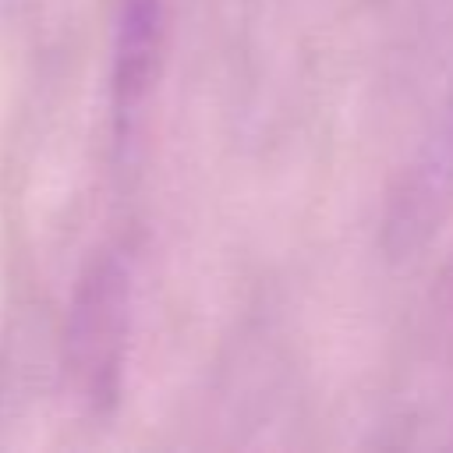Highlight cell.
<instances>
[{
	"mask_svg": "<svg viewBox=\"0 0 453 453\" xmlns=\"http://www.w3.org/2000/svg\"><path fill=\"white\" fill-rule=\"evenodd\" d=\"M131 329V269L117 251L99 255L78 280L67 315V372L92 407L120 393Z\"/></svg>",
	"mask_w": 453,
	"mask_h": 453,
	"instance_id": "1",
	"label": "cell"
},
{
	"mask_svg": "<svg viewBox=\"0 0 453 453\" xmlns=\"http://www.w3.org/2000/svg\"><path fill=\"white\" fill-rule=\"evenodd\" d=\"M166 0H120L113 42V110L120 131L131 127L159 74Z\"/></svg>",
	"mask_w": 453,
	"mask_h": 453,
	"instance_id": "2",
	"label": "cell"
}]
</instances>
